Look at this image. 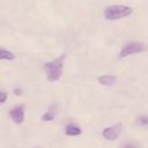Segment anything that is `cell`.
I'll return each mask as SVG.
<instances>
[{
  "mask_svg": "<svg viewBox=\"0 0 148 148\" xmlns=\"http://www.w3.org/2000/svg\"><path fill=\"white\" fill-rule=\"evenodd\" d=\"M14 58H15V56L13 52L0 47V60H13Z\"/></svg>",
  "mask_w": 148,
  "mask_h": 148,
  "instance_id": "9c48e42d",
  "label": "cell"
},
{
  "mask_svg": "<svg viewBox=\"0 0 148 148\" xmlns=\"http://www.w3.org/2000/svg\"><path fill=\"white\" fill-rule=\"evenodd\" d=\"M54 116H56V105H51L49 111H46L42 116V120L43 121H52L54 119Z\"/></svg>",
  "mask_w": 148,
  "mask_h": 148,
  "instance_id": "ba28073f",
  "label": "cell"
},
{
  "mask_svg": "<svg viewBox=\"0 0 148 148\" xmlns=\"http://www.w3.org/2000/svg\"><path fill=\"white\" fill-rule=\"evenodd\" d=\"M123 148H138V147H136V145H134V143H132V142H128V143H126Z\"/></svg>",
  "mask_w": 148,
  "mask_h": 148,
  "instance_id": "7c38bea8",
  "label": "cell"
},
{
  "mask_svg": "<svg viewBox=\"0 0 148 148\" xmlns=\"http://www.w3.org/2000/svg\"><path fill=\"white\" fill-rule=\"evenodd\" d=\"M121 128H123V125H121L120 123H117V124H114V125H112V126L105 127V128L103 130V132H102V135H103V138L106 139V140H110V141L116 140V139L120 135Z\"/></svg>",
  "mask_w": 148,
  "mask_h": 148,
  "instance_id": "277c9868",
  "label": "cell"
},
{
  "mask_svg": "<svg viewBox=\"0 0 148 148\" xmlns=\"http://www.w3.org/2000/svg\"><path fill=\"white\" fill-rule=\"evenodd\" d=\"M65 58H66V54H61L60 57L44 64L43 69L46 74V77H47L49 82H57L61 77L62 72H64Z\"/></svg>",
  "mask_w": 148,
  "mask_h": 148,
  "instance_id": "6da1fadb",
  "label": "cell"
},
{
  "mask_svg": "<svg viewBox=\"0 0 148 148\" xmlns=\"http://www.w3.org/2000/svg\"><path fill=\"white\" fill-rule=\"evenodd\" d=\"M9 117L15 124H22L24 121V105H17L9 111Z\"/></svg>",
  "mask_w": 148,
  "mask_h": 148,
  "instance_id": "5b68a950",
  "label": "cell"
},
{
  "mask_svg": "<svg viewBox=\"0 0 148 148\" xmlns=\"http://www.w3.org/2000/svg\"><path fill=\"white\" fill-rule=\"evenodd\" d=\"M145 50V45L140 42H130L127 44H125L119 53V57L120 58H125V57H128L131 54H134V53H140Z\"/></svg>",
  "mask_w": 148,
  "mask_h": 148,
  "instance_id": "3957f363",
  "label": "cell"
},
{
  "mask_svg": "<svg viewBox=\"0 0 148 148\" xmlns=\"http://www.w3.org/2000/svg\"><path fill=\"white\" fill-rule=\"evenodd\" d=\"M133 13V9L125 5H112L108 6L104 9V17L109 21L119 20L123 17H127Z\"/></svg>",
  "mask_w": 148,
  "mask_h": 148,
  "instance_id": "7a4b0ae2",
  "label": "cell"
},
{
  "mask_svg": "<svg viewBox=\"0 0 148 148\" xmlns=\"http://www.w3.org/2000/svg\"><path fill=\"white\" fill-rule=\"evenodd\" d=\"M7 97H8L7 92H6L5 90H0V105L3 104V103L7 101Z\"/></svg>",
  "mask_w": 148,
  "mask_h": 148,
  "instance_id": "30bf717a",
  "label": "cell"
},
{
  "mask_svg": "<svg viewBox=\"0 0 148 148\" xmlns=\"http://www.w3.org/2000/svg\"><path fill=\"white\" fill-rule=\"evenodd\" d=\"M117 77L114 75L111 74H106V75H102L98 77V82L103 86H112L113 83H116Z\"/></svg>",
  "mask_w": 148,
  "mask_h": 148,
  "instance_id": "52a82bcc",
  "label": "cell"
},
{
  "mask_svg": "<svg viewBox=\"0 0 148 148\" xmlns=\"http://www.w3.org/2000/svg\"><path fill=\"white\" fill-rule=\"evenodd\" d=\"M138 123L140 124V125H148V117H140L139 119H138Z\"/></svg>",
  "mask_w": 148,
  "mask_h": 148,
  "instance_id": "8fae6325",
  "label": "cell"
},
{
  "mask_svg": "<svg viewBox=\"0 0 148 148\" xmlns=\"http://www.w3.org/2000/svg\"><path fill=\"white\" fill-rule=\"evenodd\" d=\"M82 133V130L75 124H67L65 127V134L68 136H77Z\"/></svg>",
  "mask_w": 148,
  "mask_h": 148,
  "instance_id": "8992f818",
  "label": "cell"
},
{
  "mask_svg": "<svg viewBox=\"0 0 148 148\" xmlns=\"http://www.w3.org/2000/svg\"><path fill=\"white\" fill-rule=\"evenodd\" d=\"M14 94L17 96V95H21L22 94V90L21 89H14Z\"/></svg>",
  "mask_w": 148,
  "mask_h": 148,
  "instance_id": "4fadbf2b",
  "label": "cell"
}]
</instances>
